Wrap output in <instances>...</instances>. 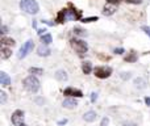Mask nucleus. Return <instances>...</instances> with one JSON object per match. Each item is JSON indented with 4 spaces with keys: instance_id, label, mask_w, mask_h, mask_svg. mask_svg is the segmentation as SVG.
I'll use <instances>...</instances> for the list:
<instances>
[{
    "instance_id": "3",
    "label": "nucleus",
    "mask_w": 150,
    "mask_h": 126,
    "mask_svg": "<svg viewBox=\"0 0 150 126\" xmlns=\"http://www.w3.org/2000/svg\"><path fill=\"white\" fill-rule=\"evenodd\" d=\"M23 84H24V88H25L26 91H29V92H32V93L38 92V89H40V80L37 79L36 76H33V75L25 77L24 82H23Z\"/></svg>"
},
{
    "instance_id": "25",
    "label": "nucleus",
    "mask_w": 150,
    "mask_h": 126,
    "mask_svg": "<svg viewBox=\"0 0 150 126\" xmlns=\"http://www.w3.org/2000/svg\"><path fill=\"white\" fill-rule=\"evenodd\" d=\"M0 101H1V104H4L7 101V93L5 92H0Z\"/></svg>"
},
{
    "instance_id": "10",
    "label": "nucleus",
    "mask_w": 150,
    "mask_h": 126,
    "mask_svg": "<svg viewBox=\"0 0 150 126\" xmlns=\"http://www.w3.org/2000/svg\"><path fill=\"white\" fill-rule=\"evenodd\" d=\"M115 12H116V5L111 4V3L105 4V7L103 8V15L104 16H111V15H113Z\"/></svg>"
},
{
    "instance_id": "14",
    "label": "nucleus",
    "mask_w": 150,
    "mask_h": 126,
    "mask_svg": "<svg viewBox=\"0 0 150 126\" xmlns=\"http://www.w3.org/2000/svg\"><path fill=\"white\" fill-rule=\"evenodd\" d=\"M125 62H128V63H134V62H137L138 61V55H137V53L136 51H130V53H128V55L125 57Z\"/></svg>"
},
{
    "instance_id": "31",
    "label": "nucleus",
    "mask_w": 150,
    "mask_h": 126,
    "mask_svg": "<svg viewBox=\"0 0 150 126\" xmlns=\"http://www.w3.org/2000/svg\"><path fill=\"white\" fill-rule=\"evenodd\" d=\"M108 124H109V120L107 118H103V121H101V126H108Z\"/></svg>"
},
{
    "instance_id": "11",
    "label": "nucleus",
    "mask_w": 150,
    "mask_h": 126,
    "mask_svg": "<svg viewBox=\"0 0 150 126\" xmlns=\"http://www.w3.org/2000/svg\"><path fill=\"white\" fill-rule=\"evenodd\" d=\"M96 118H98V114H96V112H93V111L86 112L84 116H83V120H84L86 122H93Z\"/></svg>"
},
{
    "instance_id": "18",
    "label": "nucleus",
    "mask_w": 150,
    "mask_h": 126,
    "mask_svg": "<svg viewBox=\"0 0 150 126\" xmlns=\"http://www.w3.org/2000/svg\"><path fill=\"white\" fill-rule=\"evenodd\" d=\"M82 71H83V74H86V75L91 74V71H92V64H91V62H83Z\"/></svg>"
},
{
    "instance_id": "24",
    "label": "nucleus",
    "mask_w": 150,
    "mask_h": 126,
    "mask_svg": "<svg viewBox=\"0 0 150 126\" xmlns=\"http://www.w3.org/2000/svg\"><path fill=\"white\" fill-rule=\"evenodd\" d=\"M120 76H121V79H124V80H128V79H130V72H121L120 74Z\"/></svg>"
},
{
    "instance_id": "21",
    "label": "nucleus",
    "mask_w": 150,
    "mask_h": 126,
    "mask_svg": "<svg viewBox=\"0 0 150 126\" xmlns=\"http://www.w3.org/2000/svg\"><path fill=\"white\" fill-rule=\"evenodd\" d=\"M29 72H30V74H34V75H42L44 74V70L40 68V67H30V68H29Z\"/></svg>"
},
{
    "instance_id": "35",
    "label": "nucleus",
    "mask_w": 150,
    "mask_h": 126,
    "mask_svg": "<svg viewBox=\"0 0 150 126\" xmlns=\"http://www.w3.org/2000/svg\"><path fill=\"white\" fill-rule=\"evenodd\" d=\"M145 103H146V105L150 106V97H148V96H146V97H145Z\"/></svg>"
},
{
    "instance_id": "30",
    "label": "nucleus",
    "mask_w": 150,
    "mask_h": 126,
    "mask_svg": "<svg viewBox=\"0 0 150 126\" xmlns=\"http://www.w3.org/2000/svg\"><path fill=\"white\" fill-rule=\"evenodd\" d=\"M122 0H108L107 3H111V4H115V5H117V4H120Z\"/></svg>"
},
{
    "instance_id": "34",
    "label": "nucleus",
    "mask_w": 150,
    "mask_h": 126,
    "mask_svg": "<svg viewBox=\"0 0 150 126\" xmlns=\"http://www.w3.org/2000/svg\"><path fill=\"white\" fill-rule=\"evenodd\" d=\"M1 33H8V28H7V26H4V25L1 26Z\"/></svg>"
},
{
    "instance_id": "13",
    "label": "nucleus",
    "mask_w": 150,
    "mask_h": 126,
    "mask_svg": "<svg viewBox=\"0 0 150 126\" xmlns=\"http://www.w3.org/2000/svg\"><path fill=\"white\" fill-rule=\"evenodd\" d=\"M0 83H1V85H4V87H8V85L11 84V77L8 76L7 72H4V71L0 72Z\"/></svg>"
},
{
    "instance_id": "15",
    "label": "nucleus",
    "mask_w": 150,
    "mask_h": 126,
    "mask_svg": "<svg viewBox=\"0 0 150 126\" xmlns=\"http://www.w3.org/2000/svg\"><path fill=\"white\" fill-rule=\"evenodd\" d=\"M146 80L144 79V77H137V79H134V87L138 88V89H145L146 88Z\"/></svg>"
},
{
    "instance_id": "23",
    "label": "nucleus",
    "mask_w": 150,
    "mask_h": 126,
    "mask_svg": "<svg viewBox=\"0 0 150 126\" xmlns=\"http://www.w3.org/2000/svg\"><path fill=\"white\" fill-rule=\"evenodd\" d=\"M98 20H99L98 16H92V17H84V18H82V23L88 24V23H93V21H98Z\"/></svg>"
},
{
    "instance_id": "28",
    "label": "nucleus",
    "mask_w": 150,
    "mask_h": 126,
    "mask_svg": "<svg viewBox=\"0 0 150 126\" xmlns=\"http://www.w3.org/2000/svg\"><path fill=\"white\" fill-rule=\"evenodd\" d=\"M96 100H98V93L92 92V93H91V101H92V103H95Z\"/></svg>"
},
{
    "instance_id": "4",
    "label": "nucleus",
    "mask_w": 150,
    "mask_h": 126,
    "mask_svg": "<svg viewBox=\"0 0 150 126\" xmlns=\"http://www.w3.org/2000/svg\"><path fill=\"white\" fill-rule=\"evenodd\" d=\"M70 45H71V47H73V49H74L79 55L86 54V53H87V50H88V45H87V42H84L83 39L73 38V39L70 41Z\"/></svg>"
},
{
    "instance_id": "37",
    "label": "nucleus",
    "mask_w": 150,
    "mask_h": 126,
    "mask_svg": "<svg viewBox=\"0 0 150 126\" xmlns=\"http://www.w3.org/2000/svg\"><path fill=\"white\" fill-rule=\"evenodd\" d=\"M32 25H33V28H36V26H37V23H36V20L33 21V24H32Z\"/></svg>"
},
{
    "instance_id": "16",
    "label": "nucleus",
    "mask_w": 150,
    "mask_h": 126,
    "mask_svg": "<svg viewBox=\"0 0 150 126\" xmlns=\"http://www.w3.org/2000/svg\"><path fill=\"white\" fill-rule=\"evenodd\" d=\"M55 77H57L59 82H66V80L69 79V75L65 70H58V71L55 72Z\"/></svg>"
},
{
    "instance_id": "20",
    "label": "nucleus",
    "mask_w": 150,
    "mask_h": 126,
    "mask_svg": "<svg viewBox=\"0 0 150 126\" xmlns=\"http://www.w3.org/2000/svg\"><path fill=\"white\" fill-rule=\"evenodd\" d=\"M41 42L44 45H50L53 42V37H52V34H49V33H46V34H42L41 36Z\"/></svg>"
},
{
    "instance_id": "32",
    "label": "nucleus",
    "mask_w": 150,
    "mask_h": 126,
    "mask_svg": "<svg viewBox=\"0 0 150 126\" xmlns=\"http://www.w3.org/2000/svg\"><path fill=\"white\" fill-rule=\"evenodd\" d=\"M122 126H137V124L136 122H124Z\"/></svg>"
},
{
    "instance_id": "8",
    "label": "nucleus",
    "mask_w": 150,
    "mask_h": 126,
    "mask_svg": "<svg viewBox=\"0 0 150 126\" xmlns=\"http://www.w3.org/2000/svg\"><path fill=\"white\" fill-rule=\"evenodd\" d=\"M63 95H65V96H70V97H78V99L83 97V92H82V91L76 89V88H74V87L66 88V89L63 91Z\"/></svg>"
},
{
    "instance_id": "9",
    "label": "nucleus",
    "mask_w": 150,
    "mask_h": 126,
    "mask_svg": "<svg viewBox=\"0 0 150 126\" xmlns=\"http://www.w3.org/2000/svg\"><path fill=\"white\" fill-rule=\"evenodd\" d=\"M62 106L66 109H74L78 106V101L75 100L74 97H69V99H66V100H63Z\"/></svg>"
},
{
    "instance_id": "5",
    "label": "nucleus",
    "mask_w": 150,
    "mask_h": 126,
    "mask_svg": "<svg viewBox=\"0 0 150 126\" xmlns=\"http://www.w3.org/2000/svg\"><path fill=\"white\" fill-rule=\"evenodd\" d=\"M93 72H95V76L99 77V79H107V77L111 76L112 68L107 66H99L93 68Z\"/></svg>"
},
{
    "instance_id": "1",
    "label": "nucleus",
    "mask_w": 150,
    "mask_h": 126,
    "mask_svg": "<svg viewBox=\"0 0 150 126\" xmlns=\"http://www.w3.org/2000/svg\"><path fill=\"white\" fill-rule=\"evenodd\" d=\"M69 20H82V11H78L76 8H74L73 4H69V8H63L57 15V21L59 24H63Z\"/></svg>"
},
{
    "instance_id": "22",
    "label": "nucleus",
    "mask_w": 150,
    "mask_h": 126,
    "mask_svg": "<svg viewBox=\"0 0 150 126\" xmlns=\"http://www.w3.org/2000/svg\"><path fill=\"white\" fill-rule=\"evenodd\" d=\"M74 33H75V36H86V34H87L84 29L79 28V26H75L74 28Z\"/></svg>"
},
{
    "instance_id": "36",
    "label": "nucleus",
    "mask_w": 150,
    "mask_h": 126,
    "mask_svg": "<svg viewBox=\"0 0 150 126\" xmlns=\"http://www.w3.org/2000/svg\"><path fill=\"white\" fill-rule=\"evenodd\" d=\"M44 32H46V30H45V29H38V34H40V36H42V34H44Z\"/></svg>"
},
{
    "instance_id": "6",
    "label": "nucleus",
    "mask_w": 150,
    "mask_h": 126,
    "mask_svg": "<svg viewBox=\"0 0 150 126\" xmlns=\"http://www.w3.org/2000/svg\"><path fill=\"white\" fill-rule=\"evenodd\" d=\"M33 47H34V42H33V39H28V41L25 42V44L21 46V49H20V51H18V58L20 59H23V58H25L26 55L29 54V53L33 50Z\"/></svg>"
},
{
    "instance_id": "2",
    "label": "nucleus",
    "mask_w": 150,
    "mask_h": 126,
    "mask_svg": "<svg viewBox=\"0 0 150 126\" xmlns=\"http://www.w3.org/2000/svg\"><path fill=\"white\" fill-rule=\"evenodd\" d=\"M20 8L28 15H37L40 12V5L36 0H21Z\"/></svg>"
},
{
    "instance_id": "7",
    "label": "nucleus",
    "mask_w": 150,
    "mask_h": 126,
    "mask_svg": "<svg viewBox=\"0 0 150 126\" xmlns=\"http://www.w3.org/2000/svg\"><path fill=\"white\" fill-rule=\"evenodd\" d=\"M11 121L15 126H26L24 124V112L17 109L12 113V117H11Z\"/></svg>"
},
{
    "instance_id": "26",
    "label": "nucleus",
    "mask_w": 150,
    "mask_h": 126,
    "mask_svg": "<svg viewBox=\"0 0 150 126\" xmlns=\"http://www.w3.org/2000/svg\"><path fill=\"white\" fill-rule=\"evenodd\" d=\"M113 53H115V54L121 55V54H124V53H125V50L122 49V47H119V49H115V50H113Z\"/></svg>"
},
{
    "instance_id": "27",
    "label": "nucleus",
    "mask_w": 150,
    "mask_h": 126,
    "mask_svg": "<svg viewBox=\"0 0 150 126\" xmlns=\"http://www.w3.org/2000/svg\"><path fill=\"white\" fill-rule=\"evenodd\" d=\"M125 1H127L128 4H141L142 0H125Z\"/></svg>"
},
{
    "instance_id": "17",
    "label": "nucleus",
    "mask_w": 150,
    "mask_h": 126,
    "mask_svg": "<svg viewBox=\"0 0 150 126\" xmlns=\"http://www.w3.org/2000/svg\"><path fill=\"white\" fill-rule=\"evenodd\" d=\"M12 54V50L9 46H3L1 47V59H8Z\"/></svg>"
},
{
    "instance_id": "29",
    "label": "nucleus",
    "mask_w": 150,
    "mask_h": 126,
    "mask_svg": "<svg viewBox=\"0 0 150 126\" xmlns=\"http://www.w3.org/2000/svg\"><path fill=\"white\" fill-rule=\"evenodd\" d=\"M141 29H142V30L145 32V33H146V34H148V36L150 37V26H142V28H141Z\"/></svg>"
},
{
    "instance_id": "12",
    "label": "nucleus",
    "mask_w": 150,
    "mask_h": 126,
    "mask_svg": "<svg viewBox=\"0 0 150 126\" xmlns=\"http://www.w3.org/2000/svg\"><path fill=\"white\" fill-rule=\"evenodd\" d=\"M50 53H52V50H50L49 47H47L46 45H44V44L37 49V54H38L40 57H47V55H50Z\"/></svg>"
},
{
    "instance_id": "19",
    "label": "nucleus",
    "mask_w": 150,
    "mask_h": 126,
    "mask_svg": "<svg viewBox=\"0 0 150 126\" xmlns=\"http://www.w3.org/2000/svg\"><path fill=\"white\" fill-rule=\"evenodd\" d=\"M1 45L3 46H15L16 45V41L12 38H8V37H1Z\"/></svg>"
},
{
    "instance_id": "33",
    "label": "nucleus",
    "mask_w": 150,
    "mask_h": 126,
    "mask_svg": "<svg viewBox=\"0 0 150 126\" xmlns=\"http://www.w3.org/2000/svg\"><path fill=\"white\" fill-rule=\"evenodd\" d=\"M66 124H67V120H66V118H65V120H61V121H58V125H59V126H61V125H66Z\"/></svg>"
}]
</instances>
